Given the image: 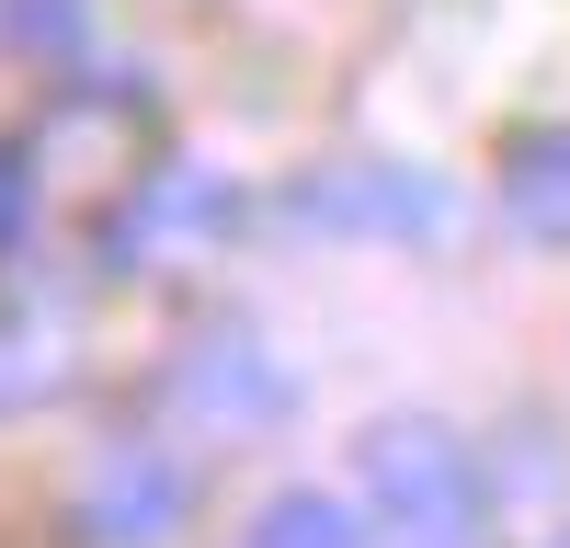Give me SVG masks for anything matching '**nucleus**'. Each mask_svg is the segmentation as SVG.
I'll return each mask as SVG.
<instances>
[{"label":"nucleus","instance_id":"nucleus-1","mask_svg":"<svg viewBox=\"0 0 570 548\" xmlns=\"http://www.w3.org/2000/svg\"><path fill=\"white\" fill-rule=\"evenodd\" d=\"M354 469H365L376 548H491L480 457H468V434H445L434 411H389V423H365Z\"/></svg>","mask_w":570,"mask_h":548},{"label":"nucleus","instance_id":"nucleus-2","mask_svg":"<svg viewBox=\"0 0 570 548\" xmlns=\"http://www.w3.org/2000/svg\"><path fill=\"white\" fill-rule=\"evenodd\" d=\"M285 217L297 228H331V241H434L456 217L434 172H400V160H320L285 183Z\"/></svg>","mask_w":570,"mask_h":548},{"label":"nucleus","instance_id":"nucleus-3","mask_svg":"<svg viewBox=\"0 0 570 548\" xmlns=\"http://www.w3.org/2000/svg\"><path fill=\"white\" fill-rule=\"evenodd\" d=\"M183 515H195V469L149 434H126L80 469V537L91 548H171Z\"/></svg>","mask_w":570,"mask_h":548},{"label":"nucleus","instance_id":"nucleus-4","mask_svg":"<svg viewBox=\"0 0 570 548\" xmlns=\"http://www.w3.org/2000/svg\"><path fill=\"white\" fill-rule=\"evenodd\" d=\"M171 400L206 411V423H285V411H297V378H285L240 320H217V332H195L171 354Z\"/></svg>","mask_w":570,"mask_h":548},{"label":"nucleus","instance_id":"nucleus-5","mask_svg":"<svg viewBox=\"0 0 570 548\" xmlns=\"http://www.w3.org/2000/svg\"><path fill=\"white\" fill-rule=\"evenodd\" d=\"M502 217L525 241L570 252V126H513L502 137Z\"/></svg>","mask_w":570,"mask_h":548},{"label":"nucleus","instance_id":"nucleus-6","mask_svg":"<svg viewBox=\"0 0 570 548\" xmlns=\"http://www.w3.org/2000/svg\"><path fill=\"white\" fill-rule=\"evenodd\" d=\"M240 548H376V526H354L331 491H274Z\"/></svg>","mask_w":570,"mask_h":548},{"label":"nucleus","instance_id":"nucleus-7","mask_svg":"<svg viewBox=\"0 0 570 548\" xmlns=\"http://www.w3.org/2000/svg\"><path fill=\"white\" fill-rule=\"evenodd\" d=\"M12 46H35V58H69V46H80V0H12Z\"/></svg>","mask_w":570,"mask_h":548},{"label":"nucleus","instance_id":"nucleus-8","mask_svg":"<svg viewBox=\"0 0 570 548\" xmlns=\"http://www.w3.org/2000/svg\"><path fill=\"white\" fill-rule=\"evenodd\" d=\"M23 217H35V149L0 137V241H23Z\"/></svg>","mask_w":570,"mask_h":548},{"label":"nucleus","instance_id":"nucleus-9","mask_svg":"<svg viewBox=\"0 0 570 548\" xmlns=\"http://www.w3.org/2000/svg\"><path fill=\"white\" fill-rule=\"evenodd\" d=\"M548 548H570V526H559V537H548Z\"/></svg>","mask_w":570,"mask_h":548}]
</instances>
